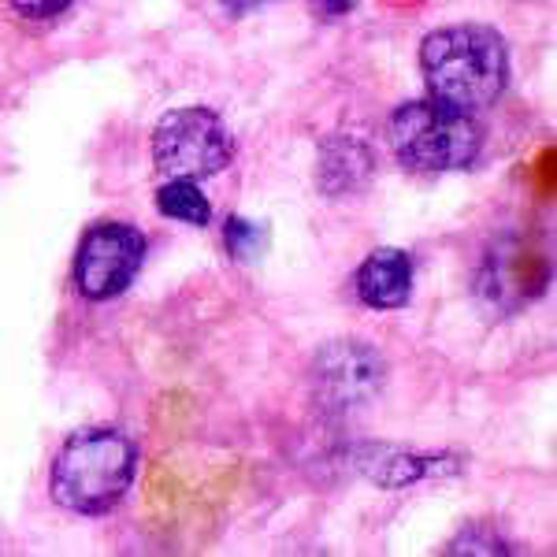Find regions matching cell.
Listing matches in <instances>:
<instances>
[{"label":"cell","mask_w":557,"mask_h":557,"mask_svg":"<svg viewBox=\"0 0 557 557\" xmlns=\"http://www.w3.org/2000/svg\"><path fill=\"white\" fill-rule=\"evenodd\" d=\"M420 67L435 101L480 112L498 101L509 83V49L491 26L457 23L428 34L420 45Z\"/></svg>","instance_id":"6da1fadb"},{"label":"cell","mask_w":557,"mask_h":557,"mask_svg":"<svg viewBox=\"0 0 557 557\" xmlns=\"http://www.w3.org/2000/svg\"><path fill=\"white\" fill-rule=\"evenodd\" d=\"M134 443L112 428L78 431L52 461V502L78 517H101L115 509L134 480Z\"/></svg>","instance_id":"7a4b0ae2"},{"label":"cell","mask_w":557,"mask_h":557,"mask_svg":"<svg viewBox=\"0 0 557 557\" xmlns=\"http://www.w3.org/2000/svg\"><path fill=\"white\" fill-rule=\"evenodd\" d=\"M386 138H391L398 164L417 175L461 172L480 152V127H475L472 112L450 108L435 97L401 104L391 115Z\"/></svg>","instance_id":"3957f363"},{"label":"cell","mask_w":557,"mask_h":557,"mask_svg":"<svg viewBox=\"0 0 557 557\" xmlns=\"http://www.w3.org/2000/svg\"><path fill=\"white\" fill-rule=\"evenodd\" d=\"M235 157L223 120L209 108H175L152 131V164L164 178H201L220 175Z\"/></svg>","instance_id":"277c9868"},{"label":"cell","mask_w":557,"mask_h":557,"mask_svg":"<svg viewBox=\"0 0 557 557\" xmlns=\"http://www.w3.org/2000/svg\"><path fill=\"white\" fill-rule=\"evenodd\" d=\"M141 260H146V238L131 223H97L83 238L75 257V286L89 301H112L134 283Z\"/></svg>","instance_id":"5b68a950"},{"label":"cell","mask_w":557,"mask_h":557,"mask_svg":"<svg viewBox=\"0 0 557 557\" xmlns=\"http://www.w3.org/2000/svg\"><path fill=\"white\" fill-rule=\"evenodd\" d=\"M383 357L357 338H338V343L323 346L312 361V394H317V406L327 412H349L364 406L368 398L383 391Z\"/></svg>","instance_id":"8992f818"},{"label":"cell","mask_w":557,"mask_h":557,"mask_svg":"<svg viewBox=\"0 0 557 557\" xmlns=\"http://www.w3.org/2000/svg\"><path fill=\"white\" fill-rule=\"evenodd\" d=\"M412 294V260L394 246L372 249L357 268V298L368 309H401Z\"/></svg>","instance_id":"52a82bcc"},{"label":"cell","mask_w":557,"mask_h":557,"mask_svg":"<svg viewBox=\"0 0 557 557\" xmlns=\"http://www.w3.org/2000/svg\"><path fill=\"white\" fill-rule=\"evenodd\" d=\"M320 190L331 197H343L361 190L372 175V152H368L364 141L357 138H327L320 146Z\"/></svg>","instance_id":"ba28073f"},{"label":"cell","mask_w":557,"mask_h":557,"mask_svg":"<svg viewBox=\"0 0 557 557\" xmlns=\"http://www.w3.org/2000/svg\"><path fill=\"white\" fill-rule=\"evenodd\" d=\"M361 472L380 487H406V483H417L424 475H438L446 469V457H424V454H409L398 450V446H364L361 450Z\"/></svg>","instance_id":"9c48e42d"},{"label":"cell","mask_w":557,"mask_h":557,"mask_svg":"<svg viewBox=\"0 0 557 557\" xmlns=\"http://www.w3.org/2000/svg\"><path fill=\"white\" fill-rule=\"evenodd\" d=\"M157 209L168 220L178 223H194V227H205L212 220L209 197L201 194V186L190 183V178H164V186L157 190Z\"/></svg>","instance_id":"30bf717a"},{"label":"cell","mask_w":557,"mask_h":557,"mask_svg":"<svg viewBox=\"0 0 557 557\" xmlns=\"http://www.w3.org/2000/svg\"><path fill=\"white\" fill-rule=\"evenodd\" d=\"M223 242H227L231 257L242 260V264H253V260L268 249V231L253 220L235 215V220H227V235H223Z\"/></svg>","instance_id":"8fae6325"},{"label":"cell","mask_w":557,"mask_h":557,"mask_svg":"<svg viewBox=\"0 0 557 557\" xmlns=\"http://www.w3.org/2000/svg\"><path fill=\"white\" fill-rule=\"evenodd\" d=\"M71 0H12V8L23 15V20H52V15H60Z\"/></svg>","instance_id":"7c38bea8"},{"label":"cell","mask_w":557,"mask_h":557,"mask_svg":"<svg viewBox=\"0 0 557 557\" xmlns=\"http://www.w3.org/2000/svg\"><path fill=\"white\" fill-rule=\"evenodd\" d=\"M223 4H231V8H249V4H260V0H223Z\"/></svg>","instance_id":"4fadbf2b"}]
</instances>
